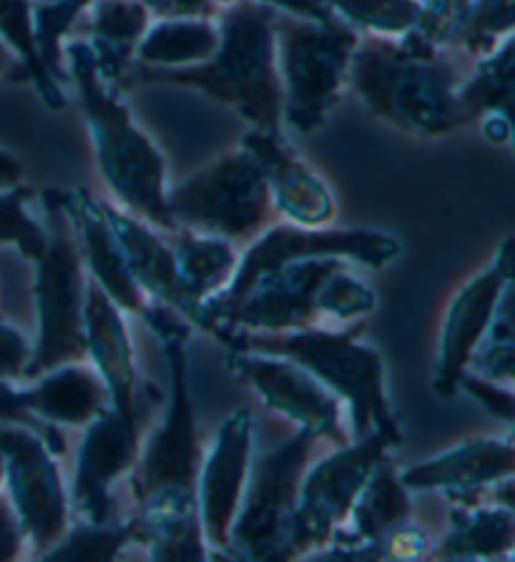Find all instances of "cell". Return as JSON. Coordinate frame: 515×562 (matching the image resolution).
<instances>
[{"label":"cell","instance_id":"obj_1","mask_svg":"<svg viewBox=\"0 0 515 562\" xmlns=\"http://www.w3.org/2000/svg\"><path fill=\"white\" fill-rule=\"evenodd\" d=\"M462 76L450 48L435 46L413 29L395 38L360 35L347 88L390 126L438 138L470 126L458 101Z\"/></svg>","mask_w":515,"mask_h":562},{"label":"cell","instance_id":"obj_2","mask_svg":"<svg viewBox=\"0 0 515 562\" xmlns=\"http://www.w3.org/2000/svg\"><path fill=\"white\" fill-rule=\"evenodd\" d=\"M275 18L277 11L257 0H232L216 13L220 46L212 58L189 68L134 66L126 86H169L204 93L239 113L251 128L282 134Z\"/></svg>","mask_w":515,"mask_h":562},{"label":"cell","instance_id":"obj_3","mask_svg":"<svg viewBox=\"0 0 515 562\" xmlns=\"http://www.w3.org/2000/svg\"><path fill=\"white\" fill-rule=\"evenodd\" d=\"M68 83L89 126L99 171L121 206L164 234L177 232L166 211V161L154 138L138 126L121 99V88L107 83L96 68L93 53L81 38L64 43Z\"/></svg>","mask_w":515,"mask_h":562},{"label":"cell","instance_id":"obj_4","mask_svg":"<svg viewBox=\"0 0 515 562\" xmlns=\"http://www.w3.org/2000/svg\"><path fill=\"white\" fill-rule=\"evenodd\" d=\"M362 322L345 329L312 327L300 331H234L222 339L224 347L287 357L317 376L350 409V437L378 432L395 447L403 445V427L392 409L385 386V362L380 351L360 341Z\"/></svg>","mask_w":515,"mask_h":562},{"label":"cell","instance_id":"obj_5","mask_svg":"<svg viewBox=\"0 0 515 562\" xmlns=\"http://www.w3.org/2000/svg\"><path fill=\"white\" fill-rule=\"evenodd\" d=\"M142 319L161 341L166 374H169V400L159 429L138 452L131 470V495L138 509L189 505L197 503V480L204 462L189 390L187 341L194 327L177 310L159 302H148Z\"/></svg>","mask_w":515,"mask_h":562},{"label":"cell","instance_id":"obj_6","mask_svg":"<svg viewBox=\"0 0 515 562\" xmlns=\"http://www.w3.org/2000/svg\"><path fill=\"white\" fill-rule=\"evenodd\" d=\"M43 214H46L48 244L36 263V312L38 334L31 345L23 382H31L48 369L86 359V274L78 251L76 228L64 204V191H43Z\"/></svg>","mask_w":515,"mask_h":562},{"label":"cell","instance_id":"obj_7","mask_svg":"<svg viewBox=\"0 0 515 562\" xmlns=\"http://www.w3.org/2000/svg\"><path fill=\"white\" fill-rule=\"evenodd\" d=\"M360 33L345 21L320 23L277 13L275 46L282 83V123L296 134H314L343 101Z\"/></svg>","mask_w":515,"mask_h":562},{"label":"cell","instance_id":"obj_8","mask_svg":"<svg viewBox=\"0 0 515 562\" xmlns=\"http://www.w3.org/2000/svg\"><path fill=\"white\" fill-rule=\"evenodd\" d=\"M166 211L177 228L244 244L277 222L267 179L242 144L166 191Z\"/></svg>","mask_w":515,"mask_h":562},{"label":"cell","instance_id":"obj_9","mask_svg":"<svg viewBox=\"0 0 515 562\" xmlns=\"http://www.w3.org/2000/svg\"><path fill=\"white\" fill-rule=\"evenodd\" d=\"M317 442L307 429H296L287 442L251 457L247 487L224 552L226 560H294L292 517Z\"/></svg>","mask_w":515,"mask_h":562},{"label":"cell","instance_id":"obj_10","mask_svg":"<svg viewBox=\"0 0 515 562\" xmlns=\"http://www.w3.org/2000/svg\"><path fill=\"white\" fill-rule=\"evenodd\" d=\"M403 244L398 236L374 232V228H327V226H300L275 222L251 239L249 249L242 254L237 271L222 294L202 306L194 329L212 331L216 319L232 310L234 302L255 284L269 269L300 257H339L352 263H362L370 269L388 267L392 259L400 257Z\"/></svg>","mask_w":515,"mask_h":562},{"label":"cell","instance_id":"obj_11","mask_svg":"<svg viewBox=\"0 0 515 562\" xmlns=\"http://www.w3.org/2000/svg\"><path fill=\"white\" fill-rule=\"evenodd\" d=\"M395 450L385 437L372 432L350 439L335 452L304 470L292 517V558H310L325 548L332 532L345 525L357 495L372 470Z\"/></svg>","mask_w":515,"mask_h":562},{"label":"cell","instance_id":"obj_12","mask_svg":"<svg viewBox=\"0 0 515 562\" xmlns=\"http://www.w3.org/2000/svg\"><path fill=\"white\" fill-rule=\"evenodd\" d=\"M0 450L5 457L3 490H8V499L23 527L25 544L41 558L71 525L68 490L56 454L38 432L21 425H0Z\"/></svg>","mask_w":515,"mask_h":562},{"label":"cell","instance_id":"obj_13","mask_svg":"<svg viewBox=\"0 0 515 562\" xmlns=\"http://www.w3.org/2000/svg\"><path fill=\"white\" fill-rule=\"evenodd\" d=\"M347 259L339 257H300L269 269L232 310H226L212 327L214 339L234 331H300L322 327L320 289L325 279Z\"/></svg>","mask_w":515,"mask_h":562},{"label":"cell","instance_id":"obj_14","mask_svg":"<svg viewBox=\"0 0 515 562\" xmlns=\"http://www.w3.org/2000/svg\"><path fill=\"white\" fill-rule=\"evenodd\" d=\"M226 367L259 394L267 409L294 422L296 429H307L335 447L352 439L343 422V400L329 392L310 369L287 357L244 349H229Z\"/></svg>","mask_w":515,"mask_h":562},{"label":"cell","instance_id":"obj_15","mask_svg":"<svg viewBox=\"0 0 515 562\" xmlns=\"http://www.w3.org/2000/svg\"><path fill=\"white\" fill-rule=\"evenodd\" d=\"M513 284V239H505L495 259L478 277L462 284L450 299L445 312L438 347V367L433 376V392L440 400H452L458 394L460 376L466 374L470 357L483 341L491 327L497 302L505 289Z\"/></svg>","mask_w":515,"mask_h":562},{"label":"cell","instance_id":"obj_16","mask_svg":"<svg viewBox=\"0 0 515 562\" xmlns=\"http://www.w3.org/2000/svg\"><path fill=\"white\" fill-rule=\"evenodd\" d=\"M255 415L237 409L222 422L212 450L204 454L197 480V509L202 520L209 560L224 558L229 544V530L247 487L251 457H255Z\"/></svg>","mask_w":515,"mask_h":562},{"label":"cell","instance_id":"obj_17","mask_svg":"<svg viewBox=\"0 0 515 562\" xmlns=\"http://www.w3.org/2000/svg\"><path fill=\"white\" fill-rule=\"evenodd\" d=\"M138 452H142L138 425H131L113 407H107L86 425L76 460V474L71 490H68L71 520H111V490L126 472L134 470Z\"/></svg>","mask_w":515,"mask_h":562},{"label":"cell","instance_id":"obj_18","mask_svg":"<svg viewBox=\"0 0 515 562\" xmlns=\"http://www.w3.org/2000/svg\"><path fill=\"white\" fill-rule=\"evenodd\" d=\"M513 435L466 439L450 450L405 468L400 480L410 492H443L450 503H478L495 482L513 477Z\"/></svg>","mask_w":515,"mask_h":562},{"label":"cell","instance_id":"obj_19","mask_svg":"<svg viewBox=\"0 0 515 562\" xmlns=\"http://www.w3.org/2000/svg\"><path fill=\"white\" fill-rule=\"evenodd\" d=\"M410 517V490L400 480L395 464L385 457L365 482L345 525L332 532L325 548L314 550V560H385L382 538Z\"/></svg>","mask_w":515,"mask_h":562},{"label":"cell","instance_id":"obj_20","mask_svg":"<svg viewBox=\"0 0 515 562\" xmlns=\"http://www.w3.org/2000/svg\"><path fill=\"white\" fill-rule=\"evenodd\" d=\"M242 146L257 158L279 216L300 226H325L337 214L327 183L292 151L282 134L249 128Z\"/></svg>","mask_w":515,"mask_h":562},{"label":"cell","instance_id":"obj_21","mask_svg":"<svg viewBox=\"0 0 515 562\" xmlns=\"http://www.w3.org/2000/svg\"><path fill=\"white\" fill-rule=\"evenodd\" d=\"M83 327L86 359H89L103 384H107L111 407L131 425H138V376L124 312L113 304V299L93 279L86 281Z\"/></svg>","mask_w":515,"mask_h":562},{"label":"cell","instance_id":"obj_22","mask_svg":"<svg viewBox=\"0 0 515 562\" xmlns=\"http://www.w3.org/2000/svg\"><path fill=\"white\" fill-rule=\"evenodd\" d=\"M101 209L111 226L113 239L119 244L121 257L126 261L128 274L148 296V302L171 306L187 319L189 306L171 244L159 234V228L146 224L144 218L131 214L124 206L101 199Z\"/></svg>","mask_w":515,"mask_h":562},{"label":"cell","instance_id":"obj_23","mask_svg":"<svg viewBox=\"0 0 515 562\" xmlns=\"http://www.w3.org/2000/svg\"><path fill=\"white\" fill-rule=\"evenodd\" d=\"M64 204L71 216L78 251H81L83 267L91 271V279L113 299L121 312L142 316L148 306V296L128 274L126 261L121 257L107 216H103L101 199H96L86 189H76L64 191Z\"/></svg>","mask_w":515,"mask_h":562},{"label":"cell","instance_id":"obj_24","mask_svg":"<svg viewBox=\"0 0 515 562\" xmlns=\"http://www.w3.org/2000/svg\"><path fill=\"white\" fill-rule=\"evenodd\" d=\"M154 15L138 0H91L78 18L71 38L86 41L101 78L124 91L136 48Z\"/></svg>","mask_w":515,"mask_h":562},{"label":"cell","instance_id":"obj_25","mask_svg":"<svg viewBox=\"0 0 515 562\" xmlns=\"http://www.w3.org/2000/svg\"><path fill=\"white\" fill-rule=\"evenodd\" d=\"M29 409L48 425L86 427L111 407L109 390L89 362H68L25 382Z\"/></svg>","mask_w":515,"mask_h":562},{"label":"cell","instance_id":"obj_26","mask_svg":"<svg viewBox=\"0 0 515 562\" xmlns=\"http://www.w3.org/2000/svg\"><path fill=\"white\" fill-rule=\"evenodd\" d=\"M169 236L173 257H177L181 289H184L189 306L187 319L194 327L202 306L209 299L222 294L232 281L239 263V251L237 244L229 239L212 234H197L189 232V228H177Z\"/></svg>","mask_w":515,"mask_h":562},{"label":"cell","instance_id":"obj_27","mask_svg":"<svg viewBox=\"0 0 515 562\" xmlns=\"http://www.w3.org/2000/svg\"><path fill=\"white\" fill-rule=\"evenodd\" d=\"M515 544L513 507L495 499L450 503V530L435 548L438 560L511 558Z\"/></svg>","mask_w":515,"mask_h":562},{"label":"cell","instance_id":"obj_28","mask_svg":"<svg viewBox=\"0 0 515 562\" xmlns=\"http://www.w3.org/2000/svg\"><path fill=\"white\" fill-rule=\"evenodd\" d=\"M220 46V23L206 15L154 18L136 48L134 66L189 68L214 56Z\"/></svg>","mask_w":515,"mask_h":562},{"label":"cell","instance_id":"obj_29","mask_svg":"<svg viewBox=\"0 0 515 562\" xmlns=\"http://www.w3.org/2000/svg\"><path fill=\"white\" fill-rule=\"evenodd\" d=\"M138 522H142L138 548H146L152 560H209L197 503L138 509Z\"/></svg>","mask_w":515,"mask_h":562},{"label":"cell","instance_id":"obj_30","mask_svg":"<svg viewBox=\"0 0 515 562\" xmlns=\"http://www.w3.org/2000/svg\"><path fill=\"white\" fill-rule=\"evenodd\" d=\"M0 41L19 60L21 74L51 111H64L68 95L46 66L41 64L33 38V0H0Z\"/></svg>","mask_w":515,"mask_h":562},{"label":"cell","instance_id":"obj_31","mask_svg":"<svg viewBox=\"0 0 515 562\" xmlns=\"http://www.w3.org/2000/svg\"><path fill=\"white\" fill-rule=\"evenodd\" d=\"M142 538V522L138 515L128 520H119L116 515L103 522L71 520L54 548L43 552L41 560H64V562H111L121 558V552L131 544H138Z\"/></svg>","mask_w":515,"mask_h":562},{"label":"cell","instance_id":"obj_32","mask_svg":"<svg viewBox=\"0 0 515 562\" xmlns=\"http://www.w3.org/2000/svg\"><path fill=\"white\" fill-rule=\"evenodd\" d=\"M513 50L515 35L497 46L491 56L473 60V74L462 76L458 86L460 109L473 123L485 113H511L513 103Z\"/></svg>","mask_w":515,"mask_h":562},{"label":"cell","instance_id":"obj_33","mask_svg":"<svg viewBox=\"0 0 515 562\" xmlns=\"http://www.w3.org/2000/svg\"><path fill=\"white\" fill-rule=\"evenodd\" d=\"M91 0H33V38L41 64L56 81L68 83L64 66V43L71 38L78 18Z\"/></svg>","mask_w":515,"mask_h":562},{"label":"cell","instance_id":"obj_34","mask_svg":"<svg viewBox=\"0 0 515 562\" xmlns=\"http://www.w3.org/2000/svg\"><path fill=\"white\" fill-rule=\"evenodd\" d=\"M360 35H403L421 18V0H322Z\"/></svg>","mask_w":515,"mask_h":562},{"label":"cell","instance_id":"obj_35","mask_svg":"<svg viewBox=\"0 0 515 562\" xmlns=\"http://www.w3.org/2000/svg\"><path fill=\"white\" fill-rule=\"evenodd\" d=\"M515 31V0H473L462 18L452 48H458L473 60L491 53L513 38Z\"/></svg>","mask_w":515,"mask_h":562},{"label":"cell","instance_id":"obj_36","mask_svg":"<svg viewBox=\"0 0 515 562\" xmlns=\"http://www.w3.org/2000/svg\"><path fill=\"white\" fill-rule=\"evenodd\" d=\"M33 191L19 187L0 191V246H15L23 259L36 261L48 244L46 224L31 211Z\"/></svg>","mask_w":515,"mask_h":562},{"label":"cell","instance_id":"obj_37","mask_svg":"<svg viewBox=\"0 0 515 562\" xmlns=\"http://www.w3.org/2000/svg\"><path fill=\"white\" fill-rule=\"evenodd\" d=\"M0 425L29 427L43 437V442L56 457L66 452V439L60 429L33 415L29 409V397H25V386H13V382L8 380H0Z\"/></svg>","mask_w":515,"mask_h":562},{"label":"cell","instance_id":"obj_38","mask_svg":"<svg viewBox=\"0 0 515 562\" xmlns=\"http://www.w3.org/2000/svg\"><path fill=\"white\" fill-rule=\"evenodd\" d=\"M473 0H421L415 31L440 48H452L458 29Z\"/></svg>","mask_w":515,"mask_h":562},{"label":"cell","instance_id":"obj_39","mask_svg":"<svg viewBox=\"0 0 515 562\" xmlns=\"http://www.w3.org/2000/svg\"><path fill=\"white\" fill-rule=\"evenodd\" d=\"M458 392H466L473 397L480 407L491 412L495 419H501L503 425H513L515 417V397H513V384H503V382H493L485 380L475 372L466 369V374L460 376Z\"/></svg>","mask_w":515,"mask_h":562},{"label":"cell","instance_id":"obj_40","mask_svg":"<svg viewBox=\"0 0 515 562\" xmlns=\"http://www.w3.org/2000/svg\"><path fill=\"white\" fill-rule=\"evenodd\" d=\"M31 357V341L13 327L0 322V380L23 382V369Z\"/></svg>","mask_w":515,"mask_h":562},{"label":"cell","instance_id":"obj_41","mask_svg":"<svg viewBox=\"0 0 515 562\" xmlns=\"http://www.w3.org/2000/svg\"><path fill=\"white\" fill-rule=\"evenodd\" d=\"M430 550V540L417 525L403 522L382 538V558L385 560H417Z\"/></svg>","mask_w":515,"mask_h":562},{"label":"cell","instance_id":"obj_42","mask_svg":"<svg viewBox=\"0 0 515 562\" xmlns=\"http://www.w3.org/2000/svg\"><path fill=\"white\" fill-rule=\"evenodd\" d=\"M154 18H179V15H206L216 18L232 0H138Z\"/></svg>","mask_w":515,"mask_h":562},{"label":"cell","instance_id":"obj_43","mask_svg":"<svg viewBox=\"0 0 515 562\" xmlns=\"http://www.w3.org/2000/svg\"><path fill=\"white\" fill-rule=\"evenodd\" d=\"M23 548H25L23 527L13 513L11 499L0 492V562L19 560Z\"/></svg>","mask_w":515,"mask_h":562},{"label":"cell","instance_id":"obj_44","mask_svg":"<svg viewBox=\"0 0 515 562\" xmlns=\"http://www.w3.org/2000/svg\"><path fill=\"white\" fill-rule=\"evenodd\" d=\"M257 3L272 8L277 13L296 15V18H310V21L332 23L337 21V15L322 3V0H257Z\"/></svg>","mask_w":515,"mask_h":562},{"label":"cell","instance_id":"obj_45","mask_svg":"<svg viewBox=\"0 0 515 562\" xmlns=\"http://www.w3.org/2000/svg\"><path fill=\"white\" fill-rule=\"evenodd\" d=\"M480 131L488 144L493 146H511L513 140V126H511V113H485L480 116Z\"/></svg>","mask_w":515,"mask_h":562},{"label":"cell","instance_id":"obj_46","mask_svg":"<svg viewBox=\"0 0 515 562\" xmlns=\"http://www.w3.org/2000/svg\"><path fill=\"white\" fill-rule=\"evenodd\" d=\"M19 183H23L21 158L11 151H5V148H0V191L19 187Z\"/></svg>","mask_w":515,"mask_h":562},{"label":"cell","instance_id":"obj_47","mask_svg":"<svg viewBox=\"0 0 515 562\" xmlns=\"http://www.w3.org/2000/svg\"><path fill=\"white\" fill-rule=\"evenodd\" d=\"M13 68H19L21 70V66H19V60H15V56L11 50H8V46L3 41H0V76L5 74V70H13ZM23 76V74H21Z\"/></svg>","mask_w":515,"mask_h":562},{"label":"cell","instance_id":"obj_48","mask_svg":"<svg viewBox=\"0 0 515 562\" xmlns=\"http://www.w3.org/2000/svg\"><path fill=\"white\" fill-rule=\"evenodd\" d=\"M3 482H5V457H3V450H0V492H3Z\"/></svg>","mask_w":515,"mask_h":562}]
</instances>
